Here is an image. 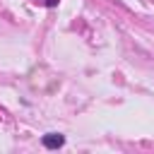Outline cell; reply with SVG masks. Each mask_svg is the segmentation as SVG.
Returning <instances> with one entry per match:
<instances>
[{
	"instance_id": "1",
	"label": "cell",
	"mask_w": 154,
	"mask_h": 154,
	"mask_svg": "<svg viewBox=\"0 0 154 154\" xmlns=\"http://www.w3.org/2000/svg\"><path fill=\"white\" fill-rule=\"evenodd\" d=\"M63 142H65V137L58 135V132L43 135V147H48V149H58V147H63Z\"/></svg>"
}]
</instances>
